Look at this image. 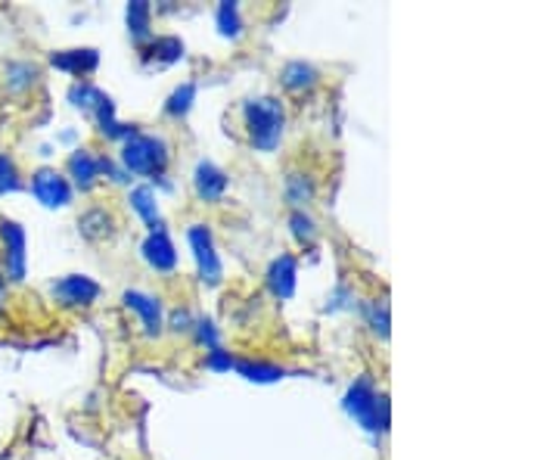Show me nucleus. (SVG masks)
I'll use <instances>...</instances> for the list:
<instances>
[{"label": "nucleus", "mask_w": 559, "mask_h": 460, "mask_svg": "<svg viewBox=\"0 0 559 460\" xmlns=\"http://www.w3.org/2000/svg\"><path fill=\"white\" fill-rule=\"evenodd\" d=\"M242 119H246V134H249L255 150H261V153L277 150L280 141H283V125H286L283 103L274 101V97L249 101L242 109Z\"/></svg>", "instance_id": "1"}, {"label": "nucleus", "mask_w": 559, "mask_h": 460, "mask_svg": "<svg viewBox=\"0 0 559 460\" xmlns=\"http://www.w3.org/2000/svg\"><path fill=\"white\" fill-rule=\"evenodd\" d=\"M345 411H348L364 429H370V433H385V429H389V401H385V396L377 389V382L370 380V377H360V380L348 389V396H345Z\"/></svg>", "instance_id": "2"}, {"label": "nucleus", "mask_w": 559, "mask_h": 460, "mask_svg": "<svg viewBox=\"0 0 559 460\" xmlns=\"http://www.w3.org/2000/svg\"><path fill=\"white\" fill-rule=\"evenodd\" d=\"M121 162L131 175H143V178H156L168 165V143L153 134H140L134 131L124 146H121Z\"/></svg>", "instance_id": "3"}, {"label": "nucleus", "mask_w": 559, "mask_h": 460, "mask_svg": "<svg viewBox=\"0 0 559 460\" xmlns=\"http://www.w3.org/2000/svg\"><path fill=\"white\" fill-rule=\"evenodd\" d=\"M0 259L7 283L25 281V231L16 221L0 219Z\"/></svg>", "instance_id": "4"}, {"label": "nucleus", "mask_w": 559, "mask_h": 460, "mask_svg": "<svg viewBox=\"0 0 559 460\" xmlns=\"http://www.w3.org/2000/svg\"><path fill=\"white\" fill-rule=\"evenodd\" d=\"M187 237H190V246H193V256H197V268H200L202 283L218 286L221 278H224V268H221L218 252H215V240H212L209 227H205V224H193Z\"/></svg>", "instance_id": "5"}, {"label": "nucleus", "mask_w": 559, "mask_h": 460, "mask_svg": "<svg viewBox=\"0 0 559 460\" xmlns=\"http://www.w3.org/2000/svg\"><path fill=\"white\" fill-rule=\"evenodd\" d=\"M53 299L60 302L62 308H87L94 302L100 299V283L84 278V274H69L50 286Z\"/></svg>", "instance_id": "6"}, {"label": "nucleus", "mask_w": 559, "mask_h": 460, "mask_svg": "<svg viewBox=\"0 0 559 460\" xmlns=\"http://www.w3.org/2000/svg\"><path fill=\"white\" fill-rule=\"evenodd\" d=\"M32 190H35V197H38L47 209H62V205L72 202V184H69V178H66L62 172H57V168H40V172H35Z\"/></svg>", "instance_id": "7"}, {"label": "nucleus", "mask_w": 559, "mask_h": 460, "mask_svg": "<svg viewBox=\"0 0 559 460\" xmlns=\"http://www.w3.org/2000/svg\"><path fill=\"white\" fill-rule=\"evenodd\" d=\"M103 172H109V160L97 156L94 150H79L69 160V178L75 180V187H81V190H91L100 180Z\"/></svg>", "instance_id": "8"}, {"label": "nucleus", "mask_w": 559, "mask_h": 460, "mask_svg": "<svg viewBox=\"0 0 559 460\" xmlns=\"http://www.w3.org/2000/svg\"><path fill=\"white\" fill-rule=\"evenodd\" d=\"M124 305L131 311H138V318L143 320V330L150 337H159L165 320H162V302L156 296H146V293H138V290H128L124 293Z\"/></svg>", "instance_id": "9"}, {"label": "nucleus", "mask_w": 559, "mask_h": 460, "mask_svg": "<svg viewBox=\"0 0 559 460\" xmlns=\"http://www.w3.org/2000/svg\"><path fill=\"white\" fill-rule=\"evenodd\" d=\"M227 184H230L227 175L212 162H200L197 172H193V187H197V197L202 202H218L227 193Z\"/></svg>", "instance_id": "10"}, {"label": "nucleus", "mask_w": 559, "mask_h": 460, "mask_svg": "<svg viewBox=\"0 0 559 460\" xmlns=\"http://www.w3.org/2000/svg\"><path fill=\"white\" fill-rule=\"evenodd\" d=\"M143 259L150 261L156 271H171L178 264V252H175V243L165 231H153L146 243H143Z\"/></svg>", "instance_id": "11"}, {"label": "nucleus", "mask_w": 559, "mask_h": 460, "mask_svg": "<svg viewBox=\"0 0 559 460\" xmlns=\"http://www.w3.org/2000/svg\"><path fill=\"white\" fill-rule=\"evenodd\" d=\"M296 274H299V268H296V259H293V256H280V259H274V264L267 268V286H271V293H274L277 299H289V296L296 293Z\"/></svg>", "instance_id": "12"}, {"label": "nucleus", "mask_w": 559, "mask_h": 460, "mask_svg": "<svg viewBox=\"0 0 559 460\" xmlns=\"http://www.w3.org/2000/svg\"><path fill=\"white\" fill-rule=\"evenodd\" d=\"M50 62L62 69V72H72V75H91L94 69H97V62H100V54L97 50H91V47H79V50H60V54H53Z\"/></svg>", "instance_id": "13"}, {"label": "nucleus", "mask_w": 559, "mask_h": 460, "mask_svg": "<svg viewBox=\"0 0 559 460\" xmlns=\"http://www.w3.org/2000/svg\"><path fill=\"white\" fill-rule=\"evenodd\" d=\"M320 81V72L311 66V62H289V66H283V72H280V84L286 87V91H293V94H301V91H311L314 84Z\"/></svg>", "instance_id": "14"}, {"label": "nucleus", "mask_w": 559, "mask_h": 460, "mask_svg": "<svg viewBox=\"0 0 559 460\" xmlns=\"http://www.w3.org/2000/svg\"><path fill=\"white\" fill-rule=\"evenodd\" d=\"M131 205H134V212H138L140 219L146 221L153 231H159V205H156V193H153L150 187H138V190L131 193Z\"/></svg>", "instance_id": "15"}, {"label": "nucleus", "mask_w": 559, "mask_h": 460, "mask_svg": "<svg viewBox=\"0 0 559 460\" xmlns=\"http://www.w3.org/2000/svg\"><path fill=\"white\" fill-rule=\"evenodd\" d=\"M81 234H84L87 240H103V237H109V234H112V215H109L106 209H91V212L81 219Z\"/></svg>", "instance_id": "16"}, {"label": "nucleus", "mask_w": 559, "mask_h": 460, "mask_svg": "<svg viewBox=\"0 0 559 460\" xmlns=\"http://www.w3.org/2000/svg\"><path fill=\"white\" fill-rule=\"evenodd\" d=\"M38 66H32V62H10V66H7V87L16 91V94H20V91H28V87L38 81Z\"/></svg>", "instance_id": "17"}, {"label": "nucleus", "mask_w": 559, "mask_h": 460, "mask_svg": "<svg viewBox=\"0 0 559 460\" xmlns=\"http://www.w3.org/2000/svg\"><path fill=\"white\" fill-rule=\"evenodd\" d=\"M150 16H153V10H150V3H143V0H134V3L128 7V32H131V38H150Z\"/></svg>", "instance_id": "18"}, {"label": "nucleus", "mask_w": 559, "mask_h": 460, "mask_svg": "<svg viewBox=\"0 0 559 460\" xmlns=\"http://www.w3.org/2000/svg\"><path fill=\"white\" fill-rule=\"evenodd\" d=\"M69 101L75 103L79 109H91V113H97L103 103L109 101L103 91H97L94 84H87V81H81V84H75L72 91H69Z\"/></svg>", "instance_id": "19"}, {"label": "nucleus", "mask_w": 559, "mask_h": 460, "mask_svg": "<svg viewBox=\"0 0 559 460\" xmlns=\"http://www.w3.org/2000/svg\"><path fill=\"white\" fill-rule=\"evenodd\" d=\"M234 367L240 370L246 380L252 382H274L283 377V367H274V364H252V361H234Z\"/></svg>", "instance_id": "20"}, {"label": "nucleus", "mask_w": 559, "mask_h": 460, "mask_svg": "<svg viewBox=\"0 0 559 460\" xmlns=\"http://www.w3.org/2000/svg\"><path fill=\"white\" fill-rule=\"evenodd\" d=\"M218 28H221V35H227V38H240L242 25H240V10H237V3H230V0H224V3H221Z\"/></svg>", "instance_id": "21"}, {"label": "nucleus", "mask_w": 559, "mask_h": 460, "mask_svg": "<svg viewBox=\"0 0 559 460\" xmlns=\"http://www.w3.org/2000/svg\"><path fill=\"white\" fill-rule=\"evenodd\" d=\"M286 197L293 205H308V202L314 200V184L305 178V175H289L286 180Z\"/></svg>", "instance_id": "22"}, {"label": "nucleus", "mask_w": 559, "mask_h": 460, "mask_svg": "<svg viewBox=\"0 0 559 460\" xmlns=\"http://www.w3.org/2000/svg\"><path fill=\"white\" fill-rule=\"evenodd\" d=\"M193 97H197V87H193V84H180L178 91L168 97V106H165V109H168V116H175V119H178V116H187V109H190Z\"/></svg>", "instance_id": "23"}, {"label": "nucleus", "mask_w": 559, "mask_h": 460, "mask_svg": "<svg viewBox=\"0 0 559 460\" xmlns=\"http://www.w3.org/2000/svg\"><path fill=\"white\" fill-rule=\"evenodd\" d=\"M22 187L20 180V172H16V165H13V160L7 156V153H0V197L3 193H16Z\"/></svg>", "instance_id": "24"}, {"label": "nucleus", "mask_w": 559, "mask_h": 460, "mask_svg": "<svg viewBox=\"0 0 559 460\" xmlns=\"http://www.w3.org/2000/svg\"><path fill=\"white\" fill-rule=\"evenodd\" d=\"M150 54L156 57L159 62H175L183 57V40L180 38H159L153 47H150Z\"/></svg>", "instance_id": "25"}, {"label": "nucleus", "mask_w": 559, "mask_h": 460, "mask_svg": "<svg viewBox=\"0 0 559 460\" xmlns=\"http://www.w3.org/2000/svg\"><path fill=\"white\" fill-rule=\"evenodd\" d=\"M289 224H293V234L299 237V243H314V237H318V227H314V221L308 219L305 212H293Z\"/></svg>", "instance_id": "26"}, {"label": "nucleus", "mask_w": 559, "mask_h": 460, "mask_svg": "<svg viewBox=\"0 0 559 460\" xmlns=\"http://www.w3.org/2000/svg\"><path fill=\"white\" fill-rule=\"evenodd\" d=\"M370 327L380 333V337H389V308L380 302H370Z\"/></svg>", "instance_id": "27"}, {"label": "nucleus", "mask_w": 559, "mask_h": 460, "mask_svg": "<svg viewBox=\"0 0 559 460\" xmlns=\"http://www.w3.org/2000/svg\"><path fill=\"white\" fill-rule=\"evenodd\" d=\"M3 305H7V278L0 274V311H3Z\"/></svg>", "instance_id": "28"}]
</instances>
